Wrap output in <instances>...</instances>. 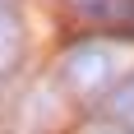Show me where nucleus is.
Masks as SVG:
<instances>
[{
  "label": "nucleus",
  "mask_w": 134,
  "mask_h": 134,
  "mask_svg": "<svg viewBox=\"0 0 134 134\" xmlns=\"http://www.w3.org/2000/svg\"><path fill=\"white\" fill-rule=\"evenodd\" d=\"M111 74H116V51L102 46V42H79V46H69L65 55V79L79 88V93H97V88H107Z\"/></svg>",
  "instance_id": "1"
},
{
  "label": "nucleus",
  "mask_w": 134,
  "mask_h": 134,
  "mask_svg": "<svg viewBox=\"0 0 134 134\" xmlns=\"http://www.w3.org/2000/svg\"><path fill=\"white\" fill-rule=\"evenodd\" d=\"M111 107H116V116H120L125 125L134 130V74L125 79V88H116V97H111Z\"/></svg>",
  "instance_id": "2"
}]
</instances>
